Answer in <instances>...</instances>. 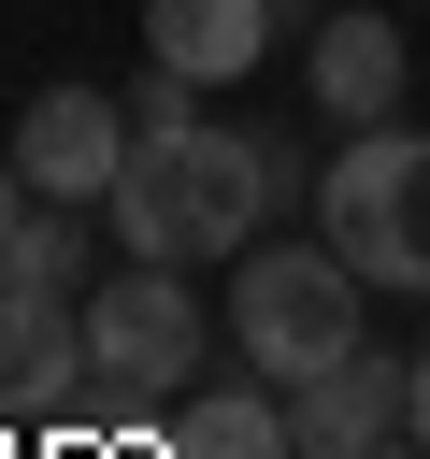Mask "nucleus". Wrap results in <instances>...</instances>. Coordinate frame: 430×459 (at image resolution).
I'll use <instances>...</instances> for the list:
<instances>
[{"label":"nucleus","mask_w":430,"mask_h":459,"mask_svg":"<svg viewBox=\"0 0 430 459\" xmlns=\"http://www.w3.org/2000/svg\"><path fill=\"white\" fill-rule=\"evenodd\" d=\"M258 215H272V172H258V143H229V129H143L129 172H115V244H129V258H172V273L258 244Z\"/></svg>","instance_id":"1"},{"label":"nucleus","mask_w":430,"mask_h":459,"mask_svg":"<svg viewBox=\"0 0 430 459\" xmlns=\"http://www.w3.org/2000/svg\"><path fill=\"white\" fill-rule=\"evenodd\" d=\"M358 301H373V273H358L344 244H258V258L229 273V344H244V373L301 387V373H330V359L373 344Z\"/></svg>","instance_id":"2"},{"label":"nucleus","mask_w":430,"mask_h":459,"mask_svg":"<svg viewBox=\"0 0 430 459\" xmlns=\"http://www.w3.org/2000/svg\"><path fill=\"white\" fill-rule=\"evenodd\" d=\"M86 344H100V416L186 402V387H201V359H215V330H201V301H186V273H172V258L100 273V287H86Z\"/></svg>","instance_id":"3"},{"label":"nucleus","mask_w":430,"mask_h":459,"mask_svg":"<svg viewBox=\"0 0 430 459\" xmlns=\"http://www.w3.org/2000/svg\"><path fill=\"white\" fill-rule=\"evenodd\" d=\"M315 230L373 287H430V129H358L315 172Z\"/></svg>","instance_id":"4"},{"label":"nucleus","mask_w":430,"mask_h":459,"mask_svg":"<svg viewBox=\"0 0 430 459\" xmlns=\"http://www.w3.org/2000/svg\"><path fill=\"white\" fill-rule=\"evenodd\" d=\"M129 100H100V86H43L29 115H14V172L43 186V201H115V172H129Z\"/></svg>","instance_id":"5"},{"label":"nucleus","mask_w":430,"mask_h":459,"mask_svg":"<svg viewBox=\"0 0 430 459\" xmlns=\"http://www.w3.org/2000/svg\"><path fill=\"white\" fill-rule=\"evenodd\" d=\"M287 445L301 459H387L401 445V359H330V373H301L287 387Z\"/></svg>","instance_id":"6"},{"label":"nucleus","mask_w":430,"mask_h":459,"mask_svg":"<svg viewBox=\"0 0 430 459\" xmlns=\"http://www.w3.org/2000/svg\"><path fill=\"white\" fill-rule=\"evenodd\" d=\"M301 72H315V115H330V129H387V115H401V29H387V14H358V0H330V14H315Z\"/></svg>","instance_id":"7"},{"label":"nucleus","mask_w":430,"mask_h":459,"mask_svg":"<svg viewBox=\"0 0 430 459\" xmlns=\"http://www.w3.org/2000/svg\"><path fill=\"white\" fill-rule=\"evenodd\" d=\"M272 0H143V57L158 72H186V86H244L258 57H272Z\"/></svg>","instance_id":"8"},{"label":"nucleus","mask_w":430,"mask_h":459,"mask_svg":"<svg viewBox=\"0 0 430 459\" xmlns=\"http://www.w3.org/2000/svg\"><path fill=\"white\" fill-rule=\"evenodd\" d=\"M158 445H172V459H301V445H287V387H272V373H258V387H186Z\"/></svg>","instance_id":"9"},{"label":"nucleus","mask_w":430,"mask_h":459,"mask_svg":"<svg viewBox=\"0 0 430 459\" xmlns=\"http://www.w3.org/2000/svg\"><path fill=\"white\" fill-rule=\"evenodd\" d=\"M0 287H43V301L86 287V230H72V201H29V230L0 244Z\"/></svg>","instance_id":"10"},{"label":"nucleus","mask_w":430,"mask_h":459,"mask_svg":"<svg viewBox=\"0 0 430 459\" xmlns=\"http://www.w3.org/2000/svg\"><path fill=\"white\" fill-rule=\"evenodd\" d=\"M129 129H201V86H186V72H158V57H143V86H129Z\"/></svg>","instance_id":"11"},{"label":"nucleus","mask_w":430,"mask_h":459,"mask_svg":"<svg viewBox=\"0 0 430 459\" xmlns=\"http://www.w3.org/2000/svg\"><path fill=\"white\" fill-rule=\"evenodd\" d=\"M401 445H416V459H430V344H416V359H401Z\"/></svg>","instance_id":"12"},{"label":"nucleus","mask_w":430,"mask_h":459,"mask_svg":"<svg viewBox=\"0 0 430 459\" xmlns=\"http://www.w3.org/2000/svg\"><path fill=\"white\" fill-rule=\"evenodd\" d=\"M29 201H43V186H29V172H14V143H0V244L29 230Z\"/></svg>","instance_id":"13"},{"label":"nucleus","mask_w":430,"mask_h":459,"mask_svg":"<svg viewBox=\"0 0 430 459\" xmlns=\"http://www.w3.org/2000/svg\"><path fill=\"white\" fill-rule=\"evenodd\" d=\"M0 459H14V416H0Z\"/></svg>","instance_id":"14"}]
</instances>
